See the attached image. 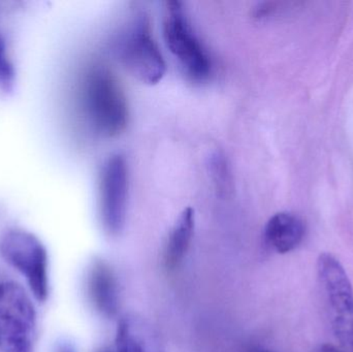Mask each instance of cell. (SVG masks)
Masks as SVG:
<instances>
[{
	"label": "cell",
	"mask_w": 353,
	"mask_h": 352,
	"mask_svg": "<svg viewBox=\"0 0 353 352\" xmlns=\"http://www.w3.org/2000/svg\"><path fill=\"white\" fill-rule=\"evenodd\" d=\"M0 256L26 278L35 299L45 302L49 295L48 254L32 234L10 229L0 237Z\"/></svg>",
	"instance_id": "6"
},
{
	"label": "cell",
	"mask_w": 353,
	"mask_h": 352,
	"mask_svg": "<svg viewBox=\"0 0 353 352\" xmlns=\"http://www.w3.org/2000/svg\"><path fill=\"white\" fill-rule=\"evenodd\" d=\"M37 312L24 289L14 282L0 284V351L34 352Z\"/></svg>",
	"instance_id": "5"
},
{
	"label": "cell",
	"mask_w": 353,
	"mask_h": 352,
	"mask_svg": "<svg viewBox=\"0 0 353 352\" xmlns=\"http://www.w3.org/2000/svg\"><path fill=\"white\" fill-rule=\"evenodd\" d=\"M115 342V352H165L154 331L136 316L119 320Z\"/></svg>",
	"instance_id": "9"
},
{
	"label": "cell",
	"mask_w": 353,
	"mask_h": 352,
	"mask_svg": "<svg viewBox=\"0 0 353 352\" xmlns=\"http://www.w3.org/2000/svg\"><path fill=\"white\" fill-rule=\"evenodd\" d=\"M58 352H77L70 343H61L58 347Z\"/></svg>",
	"instance_id": "14"
},
{
	"label": "cell",
	"mask_w": 353,
	"mask_h": 352,
	"mask_svg": "<svg viewBox=\"0 0 353 352\" xmlns=\"http://www.w3.org/2000/svg\"><path fill=\"white\" fill-rule=\"evenodd\" d=\"M84 107L90 125L99 136L114 138L128 123L125 96L113 74L105 68H95L84 85Z\"/></svg>",
	"instance_id": "3"
},
{
	"label": "cell",
	"mask_w": 353,
	"mask_h": 352,
	"mask_svg": "<svg viewBox=\"0 0 353 352\" xmlns=\"http://www.w3.org/2000/svg\"><path fill=\"white\" fill-rule=\"evenodd\" d=\"M87 293L94 309L105 318L117 315L119 289L112 267L101 258H95L87 273Z\"/></svg>",
	"instance_id": "8"
},
{
	"label": "cell",
	"mask_w": 353,
	"mask_h": 352,
	"mask_svg": "<svg viewBox=\"0 0 353 352\" xmlns=\"http://www.w3.org/2000/svg\"><path fill=\"white\" fill-rule=\"evenodd\" d=\"M128 200V167L121 154L103 163L99 174V215L110 236L121 233L125 225Z\"/></svg>",
	"instance_id": "7"
},
{
	"label": "cell",
	"mask_w": 353,
	"mask_h": 352,
	"mask_svg": "<svg viewBox=\"0 0 353 352\" xmlns=\"http://www.w3.org/2000/svg\"><path fill=\"white\" fill-rule=\"evenodd\" d=\"M257 352H269V351H259Z\"/></svg>",
	"instance_id": "16"
},
{
	"label": "cell",
	"mask_w": 353,
	"mask_h": 352,
	"mask_svg": "<svg viewBox=\"0 0 353 352\" xmlns=\"http://www.w3.org/2000/svg\"><path fill=\"white\" fill-rule=\"evenodd\" d=\"M316 271L337 347L341 352H353V289L350 277L331 253L319 256Z\"/></svg>",
	"instance_id": "1"
},
{
	"label": "cell",
	"mask_w": 353,
	"mask_h": 352,
	"mask_svg": "<svg viewBox=\"0 0 353 352\" xmlns=\"http://www.w3.org/2000/svg\"><path fill=\"white\" fill-rule=\"evenodd\" d=\"M302 219L292 213H277L268 221L265 239L268 245L280 254L294 251L305 237Z\"/></svg>",
	"instance_id": "10"
},
{
	"label": "cell",
	"mask_w": 353,
	"mask_h": 352,
	"mask_svg": "<svg viewBox=\"0 0 353 352\" xmlns=\"http://www.w3.org/2000/svg\"><path fill=\"white\" fill-rule=\"evenodd\" d=\"M317 352H341L337 346L332 344H323Z\"/></svg>",
	"instance_id": "13"
},
{
	"label": "cell",
	"mask_w": 353,
	"mask_h": 352,
	"mask_svg": "<svg viewBox=\"0 0 353 352\" xmlns=\"http://www.w3.org/2000/svg\"><path fill=\"white\" fill-rule=\"evenodd\" d=\"M116 56L134 78L147 85H157L167 72V64L151 33L150 21L138 12L128 21L116 41Z\"/></svg>",
	"instance_id": "2"
},
{
	"label": "cell",
	"mask_w": 353,
	"mask_h": 352,
	"mask_svg": "<svg viewBox=\"0 0 353 352\" xmlns=\"http://www.w3.org/2000/svg\"><path fill=\"white\" fill-rule=\"evenodd\" d=\"M97 352H114V351H111V349H105V347H103V349H99V351H97Z\"/></svg>",
	"instance_id": "15"
},
{
	"label": "cell",
	"mask_w": 353,
	"mask_h": 352,
	"mask_svg": "<svg viewBox=\"0 0 353 352\" xmlns=\"http://www.w3.org/2000/svg\"><path fill=\"white\" fill-rule=\"evenodd\" d=\"M16 82V72L6 53V45L0 35V89L4 92H12Z\"/></svg>",
	"instance_id": "12"
},
{
	"label": "cell",
	"mask_w": 353,
	"mask_h": 352,
	"mask_svg": "<svg viewBox=\"0 0 353 352\" xmlns=\"http://www.w3.org/2000/svg\"><path fill=\"white\" fill-rule=\"evenodd\" d=\"M163 39L187 78L203 83L211 76L212 62L195 34L183 2H165L163 21Z\"/></svg>",
	"instance_id": "4"
},
{
	"label": "cell",
	"mask_w": 353,
	"mask_h": 352,
	"mask_svg": "<svg viewBox=\"0 0 353 352\" xmlns=\"http://www.w3.org/2000/svg\"><path fill=\"white\" fill-rule=\"evenodd\" d=\"M194 227V211L192 208L184 209L176 219L165 246V264L168 270H176L184 260L192 240Z\"/></svg>",
	"instance_id": "11"
}]
</instances>
